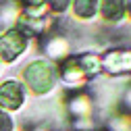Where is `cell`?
<instances>
[{
    "mask_svg": "<svg viewBox=\"0 0 131 131\" xmlns=\"http://www.w3.org/2000/svg\"><path fill=\"white\" fill-rule=\"evenodd\" d=\"M104 67L110 71H127L131 69V52H112L106 56L104 60Z\"/></svg>",
    "mask_w": 131,
    "mask_h": 131,
    "instance_id": "cell-5",
    "label": "cell"
},
{
    "mask_svg": "<svg viewBox=\"0 0 131 131\" xmlns=\"http://www.w3.org/2000/svg\"><path fill=\"white\" fill-rule=\"evenodd\" d=\"M73 13L77 19H92L98 13V0H73Z\"/></svg>",
    "mask_w": 131,
    "mask_h": 131,
    "instance_id": "cell-6",
    "label": "cell"
},
{
    "mask_svg": "<svg viewBox=\"0 0 131 131\" xmlns=\"http://www.w3.org/2000/svg\"><path fill=\"white\" fill-rule=\"evenodd\" d=\"M23 102V88L19 81H4L0 85V104L4 108H19Z\"/></svg>",
    "mask_w": 131,
    "mask_h": 131,
    "instance_id": "cell-3",
    "label": "cell"
},
{
    "mask_svg": "<svg viewBox=\"0 0 131 131\" xmlns=\"http://www.w3.org/2000/svg\"><path fill=\"white\" fill-rule=\"evenodd\" d=\"M0 131H10V119L4 112H0Z\"/></svg>",
    "mask_w": 131,
    "mask_h": 131,
    "instance_id": "cell-9",
    "label": "cell"
},
{
    "mask_svg": "<svg viewBox=\"0 0 131 131\" xmlns=\"http://www.w3.org/2000/svg\"><path fill=\"white\" fill-rule=\"evenodd\" d=\"M27 48V36L21 29H8L0 36V58L13 62Z\"/></svg>",
    "mask_w": 131,
    "mask_h": 131,
    "instance_id": "cell-2",
    "label": "cell"
},
{
    "mask_svg": "<svg viewBox=\"0 0 131 131\" xmlns=\"http://www.w3.org/2000/svg\"><path fill=\"white\" fill-rule=\"evenodd\" d=\"M125 10L129 13V17H131V0H127V2H125Z\"/></svg>",
    "mask_w": 131,
    "mask_h": 131,
    "instance_id": "cell-11",
    "label": "cell"
},
{
    "mask_svg": "<svg viewBox=\"0 0 131 131\" xmlns=\"http://www.w3.org/2000/svg\"><path fill=\"white\" fill-rule=\"evenodd\" d=\"M21 2L27 6V10L29 8H42V4H44V0H21Z\"/></svg>",
    "mask_w": 131,
    "mask_h": 131,
    "instance_id": "cell-10",
    "label": "cell"
},
{
    "mask_svg": "<svg viewBox=\"0 0 131 131\" xmlns=\"http://www.w3.org/2000/svg\"><path fill=\"white\" fill-rule=\"evenodd\" d=\"M98 10H100V15L114 23V21H121L123 15H125V2L123 0H98Z\"/></svg>",
    "mask_w": 131,
    "mask_h": 131,
    "instance_id": "cell-4",
    "label": "cell"
},
{
    "mask_svg": "<svg viewBox=\"0 0 131 131\" xmlns=\"http://www.w3.org/2000/svg\"><path fill=\"white\" fill-rule=\"evenodd\" d=\"M67 50H69V46H67V42H64V40H52L50 46H48V52H50V56H54V58L62 56Z\"/></svg>",
    "mask_w": 131,
    "mask_h": 131,
    "instance_id": "cell-7",
    "label": "cell"
},
{
    "mask_svg": "<svg viewBox=\"0 0 131 131\" xmlns=\"http://www.w3.org/2000/svg\"><path fill=\"white\" fill-rule=\"evenodd\" d=\"M44 2H48V6H50L52 13H64V10L69 8L71 0H44Z\"/></svg>",
    "mask_w": 131,
    "mask_h": 131,
    "instance_id": "cell-8",
    "label": "cell"
},
{
    "mask_svg": "<svg viewBox=\"0 0 131 131\" xmlns=\"http://www.w3.org/2000/svg\"><path fill=\"white\" fill-rule=\"evenodd\" d=\"M25 79L34 92L44 94L54 85V69L46 60H34L25 69Z\"/></svg>",
    "mask_w": 131,
    "mask_h": 131,
    "instance_id": "cell-1",
    "label": "cell"
}]
</instances>
